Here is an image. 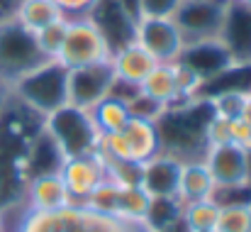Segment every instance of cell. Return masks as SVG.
<instances>
[{
	"instance_id": "1",
	"label": "cell",
	"mask_w": 251,
	"mask_h": 232,
	"mask_svg": "<svg viewBox=\"0 0 251 232\" xmlns=\"http://www.w3.org/2000/svg\"><path fill=\"white\" fill-rule=\"evenodd\" d=\"M42 127V117L12 98L0 115V210L15 213L27 188V152Z\"/></svg>"
},
{
	"instance_id": "2",
	"label": "cell",
	"mask_w": 251,
	"mask_h": 232,
	"mask_svg": "<svg viewBox=\"0 0 251 232\" xmlns=\"http://www.w3.org/2000/svg\"><path fill=\"white\" fill-rule=\"evenodd\" d=\"M12 232H154L144 220L125 215H105L83 203H71L51 213L15 210Z\"/></svg>"
},
{
	"instance_id": "3",
	"label": "cell",
	"mask_w": 251,
	"mask_h": 232,
	"mask_svg": "<svg viewBox=\"0 0 251 232\" xmlns=\"http://www.w3.org/2000/svg\"><path fill=\"white\" fill-rule=\"evenodd\" d=\"M212 115H215L212 103L202 95L190 98L180 105L166 108L164 115L156 120L161 152L178 156L180 161L202 159L207 152L205 127Z\"/></svg>"
},
{
	"instance_id": "4",
	"label": "cell",
	"mask_w": 251,
	"mask_h": 232,
	"mask_svg": "<svg viewBox=\"0 0 251 232\" xmlns=\"http://www.w3.org/2000/svg\"><path fill=\"white\" fill-rule=\"evenodd\" d=\"M66 78L69 69L59 59H44L39 66L12 83V98L34 115L47 117L66 105Z\"/></svg>"
},
{
	"instance_id": "5",
	"label": "cell",
	"mask_w": 251,
	"mask_h": 232,
	"mask_svg": "<svg viewBox=\"0 0 251 232\" xmlns=\"http://www.w3.org/2000/svg\"><path fill=\"white\" fill-rule=\"evenodd\" d=\"M42 127L56 142L64 159L81 154H93L100 149V132L90 117V110L76 105H61L59 110L42 117Z\"/></svg>"
},
{
	"instance_id": "6",
	"label": "cell",
	"mask_w": 251,
	"mask_h": 232,
	"mask_svg": "<svg viewBox=\"0 0 251 232\" xmlns=\"http://www.w3.org/2000/svg\"><path fill=\"white\" fill-rule=\"evenodd\" d=\"M159 152H161V140H159L156 120L129 115L127 125L120 132L100 135V154L107 159L144 164L147 159H151Z\"/></svg>"
},
{
	"instance_id": "7",
	"label": "cell",
	"mask_w": 251,
	"mask_h": 232,
	"mask_svg": "<svg viewBox=\"0 0 251 232\" xmlns=\"http://www.w3.org/2000/svg\"><path fill=\"white\" fill-rule=\"evenodd\" d=\"M110 57H112V47L105 39V34L100 32V27L93 22L90 15L69 17L64 44L56 57L66 69L95 64V61H107Z\"/></svg>"
},
{
	"instance_id": "8",
	"label": "cell",
	"mask_w": 251,
	"mask_h": 232,
	"mask_svg": "<svg viewBox=\"0 0 251 232\" xmlns=\"http://www.w3.org/2000/svg\"><path fill=\"white\" fill-rule=\"evenodd\" d=\"M47 57L39 52L34 32L25 29L17 20H7L0 25V78L10 86L34 66H39Z\"/></svg>"
},
{
	"instance_id": "9",
	"label": "cell",
	"mask_w": 251,
	"mask_h": 232,
	"mask_svg": "<svg viewBox=\"0 0 251 232\" xmlns=\"http://www.w3.org/2000/svg\"><path fill=\"white\" fill-rule=\"evenodd\" d=\"M227 5L229 0H183L173 15L183 42L193 44L202 39H217L225 25Z\"/></svg>"
},
{
	"instance_id": "10",
	"label": "cell",
	"mask_w": 251,
	"mask_h": 232,
	"mask_svg": "<svg viewBox=\"0 0 251 232\" xmlns=\"http://www.w3.org/2000/svg\"><path fill=\"white\" fill-rule=\"evenodd\" d=\"M202 161L207 164V169H210V174L215 178V186H217L215 196L251 188L249 149H244V147H239L234 142L215 145V147H207Z\"/></svg>"
},
{
	"instance_id": "11",
	"label": "cell",
	"mask_w": 251,
	"mask_h": 232,
	"mask_svg": "<svg viewBox=\"0 0 251 232\" xmlns=\"http://www.w3.org/2000/svg\"><path fill=\"white\" fill-rule=\"evenodd\" d=\"M156 64H173L185 42L173 17H137L132 37Z\"/></svg>"
},
{
	"instance_id": "12",
	"label": "cell",
	"mask_w": 251,
	"mask_h": 232,
	"mask_svg": "<svg viewBox=\"0 0 251 232\" xmlns=\"http://www.w3.org/2000/svg\"><path fill=\"white\" fill-rule=\"evenodd\" d=\"M115 81L117 78H115L110 59L85 64V66H74L69 69V78H66V103L90 110L95 103L110 95Z\"/></svg>"
},
{
	"instance_id": "13",
	"label": "cell",
	"mask_w": 251,
	"mask_h": 232,
	"mask_svg": "<svg viewBox=\"0 0 251 232\" xmlns=\"http://www.w3.org/2000/svg\"><path fill=\"white\" fill-rule=\"evenodd\" d=\"M59 176L71 196V203H83L85 198L95 191V186L105 178V159L98 152L93 154H81L64 159Z\"/></svg>"
},
{
	"instance_id": "14",
	"label": "cell",
	"mask_w": 251,
	"mask_h": 232,
	"mask_svg": "<svg viewBox=\"0 0 251 232\" xmlns=\"http://www.w3.org/2000/svg\"><path fill=\"white\" fill-rule=\"evenodd\" d=\"M180 64H185L188 69H193L198 76L202 78L205 83L212 78L222 76L225 71H229L232 66H237L227 52V47L222 44V39H202V42H193L185 44L180 57L176 59Z\"/></svg>"
},
{
	"instance_id": "15",
	"label": "cell",
	"mask_w": 251,
	"mask_h": 232,
	"mask_svg": "<svg viewBox=\"0 0 251 232\" xmlns=\"http://www.w3.org/2000/svg\"><path fill=\"white\" fill-rule=\"evenodd\" d=\"M220 39L227 47V52H229V57H232V61L237 66H251V7L249 5H244L239 0H229Z\"/></svg>"
},
{
	"instance_id": "16",
	"label": "cell",
	"mask_w": 251,
	"mask_h": 232,
	"mask_svg": "<svg viewBox=\"0 0 251 232\" xmlns=\"http://www.w3.org/2000/svg\"><path fill=\"white\" fill-rule=\"evenodd\" d=\"M66 205H71V196H69L59 171H54V174H44V176L29 178L20 210L51 213V210H61Z\"/></svg>"
},
{
	"instance_id": "17",
	"label": "cell",
	"mask_w": 251,
	"mask_h": 232,
	"mask_svg": "<svg viewBox=\"0 0 251 232\" xmlns=\"http://www.w3.org/2000/svg\"><path fill=\"white\" fill-rule=\"evenodd\" d=\"M183 161L178 156L159 152L142 164V188L154 196H178V178H180Z\"/></svg>"
},
{
	"instance_id": "18",
	"label": "cell",
	"mask_w": 251,
	"mask_h": 232,
	"mask_svg": "<svg viewBox=\"0 0 251 232\" xmlns=\"http://www.w3.org/2000/svg\"><path fill=\"white\" fill-rule=\"evenodd\" d=\"M93 17V22L100 27V32L105 34V39L110 42L112 52L127 42H132L134 37V20L115 2V0H98L95 7L88 12Z\"/></svg>"
},
{
	"instance_id": "19",
	"label": "cell",
	"mask_w": 251,
	"mask_h": 232,
	"mask_svg": "<svg viewBox=\"0 0 251 232\" xmlns=\"http://www.w3.org/2000/svg\"><path fill=\"white\" fill-rule=\"evenodd\" d=\"M110 64H112V71L117 81H125V83H142L147 74L156 66V61L132 39L122 47H117L110 57Z\"/></svg>"
},
{
	"instance_id": "20",
	"label": "cell",
	"mask_w": 251,
	"mask_h": 232,
	"mask_svg": "<svg viewBox=\"0 0 251 232\" xmlns=\"http://www.w3.org/2000/svg\"><path fill=\"white\" fill-rule=\"evenodd\" d=\"M215 178L202 159L195 161H183L180 166V178H178V198L183 203L190 201H202V198H215Z\"/></svg>"
},
{
	"instance_id": "21",
	"label": "cell",
	"mask_w": 251,
	"mask_h": 232,
	"mask_svg": "<svg viewBox=\"0 0 251 232\" xmlns=\"http://www.w3.org/2000/svg\"><path fill=\"white\" fill-rule=\"evenodd\" d=\"M61 164H64V154L59 152L56 142L49 137V132L44 127H39L37 135L32 137L29 152H27V178L54 174V171L61 169Z\"/></svg>"
},
{
	"instance_id": "22",
	"label": "cell",
	"mask_w": 251,
	"mask_h": 232,
	"mask_svg": "<svg viewBox=\"0 0 251 232\" xmlns=\"http://www.w3.org/2000/svg\"><path fill=\"white\" fill-rule=\"evenodd\" d=\"M139 90L159 103H164L166 108L173 105H180V95H178V88H176V76H173V66L171 64H156L147 78L139 83Z\"/></svg>"
},
{
	"instance_id": "23",
	"label": "cell",
	"mask_w": 251,
	"mask_h": 232,
	"mask_svg": "<svg viewBox=\"0 0 251 232\" xmlns=\"http://www.w3.org/2000/svg\"><path fill=\"white\" fill-rule=\"evenodd\" d=\"M61 17H66V15L61 12V7L54 0H20L17 12H15V20L29 32H39L42 27H47Z\"/></svg>"
},
{
	"instance_id": "24",
	"label": "cell",
	"mask_w": 251,
	"mask_h": 232,
	"mask_svg": "<svg viewBox=\"0 0 251 232\" xmlns=\"http://www.w3.org/2000/svg\"><path fill=\"white\" fill-rule=\"evenodd\" d=\"M180 213H183V201L178 196H154L144 215V223L154 232H166L180 225Z\"/></svg>"
},
{
	"instance_id": "25",
	"label": "cell",
	"mask_w": 251,
	"mask_h": 232,
	"mask_svg": "<svg viewBox=\"0 0 251 232\" xmlns=\"http://www.w3.org/2000/svg\"><path fill=\"white\" fill-rule=\"evenodd\" d=\"M90 117H93L100 135H110V132H120L127 125L129 108L122 100H117L115 95H107L90 108Z\"/></svg>"
},
{
	"instance_id": "26",
	"label": "cell",
	"mask_w": 251,
	"mask_h": 232,
	"mask_svg": "<svg viewBox=\"0 0 251 232\" xmlns=\"http://www.w3.org/2000/svg\"><path fill=\"white\" fill-rule=\"evenodd\" d=\"M220 215V201L217 198H202V201H190L183 203L180 213V225L185 230H215Z\"/></svg>"
},
{
	"instance_id": "27",
	"label": "cell",
	"mask_w": 251,
	"mask_h": 232,
	"mask_svg": "<svg viewBox=\"0 0 251 232\" xmlns=\"http://www.w3.org/2000/svg\"><path fill=\"white\" fill-rule=\"evenodd\" d=\"M215 232H251V198L222 201Z\"/></svg>"
},
{
	"instance_id": "28",
	"label": "cell",
	"mask_w": 251,
	"mask_h": 232,
	"mask_svg": "<svg viewBox=\"0 0 251 232\" xmlns=\"http://www.w3.org/2000/svg\"><path fill=\"white\" fill-rule=\"evenodd\" d=\"M83 205H88L90 210L105 213V215H120V186L115 181H110L107 176L95 186V191L83 201Z\"/></svg>"
},
{
	"instance_id": "29",
	"label": "cell",
	"mask_w": 251,
	"mask_h": 232,
	"mask_svg": "<svg viewBox=\"0 0 251 232\" xmlns=\"http://www.w3.org/2000/svg\"><path fill=\"white\" fill-rule=\"evenodd\" d=\"M149 203H151V196L142 186H120V208H117L120 215L144 220Z\"/></svg>"
},
{
	"instance_id": "30",
	"label": "cell",
	"mask_w": 251,
	"mask_h": 232,
	"mask_svg": "<svg viewBox=\"0 0 251 232\" xmlns=\"http://www.w3.org/2000/svg\"><path fill=\"white\" fill-rule=\"evenodd\" d=\"M66 22L69 17H61L47 27H42L39 32H34L37 37V44H39V52L47 57V59H56L59 57V49L64 44V34H66Z\"/></svg>"
},
{
	"instance_id": "31",
	"label": "cell",
	"mask_w": 251,
	"mask_h": 232,
	"mask_svg": "<svg viewBox=\"0 0 251 232\" xmlns=\"http://www.w3.org/2000/svg\"><path fill=\"white\" fill-rule=\"evenodd\" d=\"M127 108H129V115L144 117V120H159L164 115V110H166L164 103H159V100H154V98H149L144 93H139L137 98H132L127 103Z\"/></svg>"
},
{
	"instance_id": "32",
	"label": "cell",
	"mask_w": 251,
	"mask_h": 232,
	"mask_svg": "<svg viewBox=\"0 0 251 232\" xmlns=\"http://www.w3.org/2000/svg\"><path fill=\"white\" fill-rule=\"evenodd\" d=\"M183 0H139V17H173Z\"/></svg>"
},
{
	"instance_id": "33",
	"label": "cell",
	"mask_w": 251,
	"mask_h": 232,
	"mask_svg": "<svg viewBox=\"0 0 251 232\" xmlns=\"http://www.w3.org/2000/svg\"><path fill=\"white\" fill-rule=\"evenodd\" d=\"M205 140H207V147H215V145H227L232 142L229 140V117H222V115H212L207 127H205Z\"/></svg>"
},
{
	"instance_id": "34",
	"label": "cell",
	"mask_w": 251,
	"mask_h": 232,
	"mask_svg": "<svg viewBox=\"0 0 251 232\" xmlns=\"http://www.w3.org/2000/svg\"><path fill=\"white\" fill-rule=\"evenodd\" d=\"M229 140L244 149H251V117L247 115L229 117Z\"/></svg>"
},
{
	"instance_id": "35",
	"label": "cell",
	"mask_w": 251,
	"mask_h": 232,
	"mask_svg": "<svg viewBox=\"0 0 251 232\" xmlns=\"http://www.w3.org/2000/svg\"><path fill=\"white\" fill-rule=\"evenodd\" d=\"M54 2L61 7L66 17H83L95 7L98 0H54Z\"/></svg>"
},
{
	"instance_id": "36",
	"label": "cell",
	"mask_w": 251,
	"mask_h": 232,
	"mask_svg": "<svg viewBox=\"0 0 251 232\" xmlns=\"http://www.w3.org/2000/svg\"><path fill=\"white\" fill-rule=\"evenodd\" d=\"M17 2H20V0H0V25L7 22V20H15Z\"/></svg>"
},
{
	"instance_id": "37",
	"label": "cell",
	"mask_w": 251,
	"mask_h": 232,
	"mask_svg": "<svg viewBox=\"0 0 251 232\" xmlns=\"http://www.w3.org/2000/svg\"><path fill=\"white\" fill-rule=\"evenodd\" d=\"M12 103V86L7 81L0 78V115L7 110V105Z\"/></svg>"
},
{
	"instance_id": "38",
	"label": "cell",
	"mask_w": 251,
	"mask_h": 232,
	"mask_svg": "<svg viewBox=\"0 0 251 232\" xmlns=\"http://www.w3.org/2000/svg\"><path fill=\"white\" fill-rule=\"evenodd\" d=\"M115 2H117V5H120V7L134 20V22H137V17H139V0H115Z\"/></svg>"
},
{
	"instance_id": "39",
	"label": "cell",
	"mask_w": 251,
	"mask_h": 232,
	"mask_svg": "<svg viewBox=\"0 0 251 232\" xmlns=\"http://www.w3.org/2000/svg\"><path fill=\"white\" fill-rule=\"evenodd\" d=\"M0 232H12V220H10V213L0 210Z\"/></svg>"
},
{
	"instance_id": "40",
	"label": "cell",
	"mask_w": 251,
	"mask_h": 232,
	"mask_svg": "<svg viewBox=\"0 0 251 232\" xmlns=\"http://www.w3.org/2000/svg\"><path fill=\"white\" fill-rule=\"evenodd\" d=\"M239 2H244V5H249L251 7V0H239Z\"/></svg>"
},
{
	"instance_id": "41",
	"label": "cell",
	"mask_w": 251,
	"mask_h": 232,
	"mask_svg": "<svg viewBox=\"0 0 251 232\" xmlns=\"http://www.w3.org/2000/svg\"><path fill=\"white\" fill-rule=\"evenodd\" d=\"M185 232H190V230H185ZM195 232H215V230H195Z\"/></svg>"
},
{
	"instance_id": "42",
	"label": "cell",
	"mask_w": 251,
	"mask_h": 232,
	"mask_svg": "<svg viewBox=\"0 0 251 232\" xmlns=\"http://www.w3.org/2000/svg\"><path fill=\"white\" fill-rule=\"evenodd\" d=\"M249 152H251V149H249Z\"/></svg>"
}]
</instances>
